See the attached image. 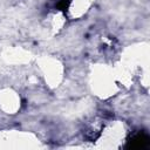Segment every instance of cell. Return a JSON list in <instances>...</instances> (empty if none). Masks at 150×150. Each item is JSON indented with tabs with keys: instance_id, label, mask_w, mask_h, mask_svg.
<instances>
[{
	"instance_id": "obj_1",
	"label": "cell",
	"mask_w": 150,
	"mask_h": 150,
	"mask_svg": "<svg viewBox=\"0 0 150 150\" xmlns=\"http://www.w3.org/2000/svg\"><path fill=\"white\" fill-rule=\"evenodd\" d=\"M148 141H149L148 136H145L144 134H138V135H136V136H134V137L131 138L130 144H131L132 148L139 149V148H144V146H146Z\"/></svg>"
},
{
	"instance_id": "obj_2",
	"label": "cell",
	"mask_w": 150,
	"mask_h": 150,
	"mask_svg": "<svg viewBox=\"0 0 150 150\" xmlns=\"http://www.w3.org/2000/svg\"><path fill=\"white\" fill-rule=\"evenodd\" d=\"M69 2H70V0H60V2H59L57 6L61 9H67L68 6H69Z\"/></svg>"
}]
</instances>
